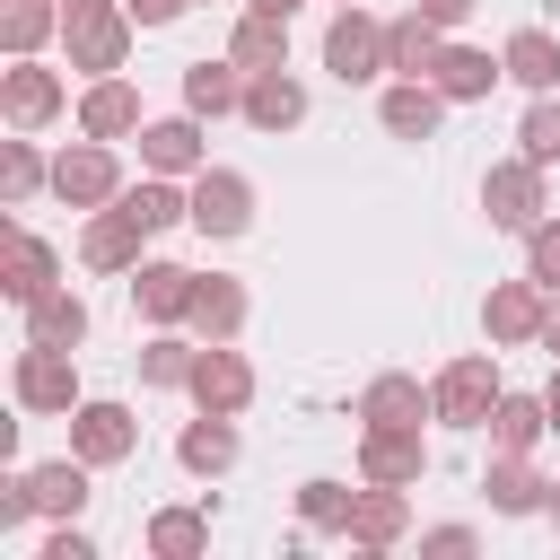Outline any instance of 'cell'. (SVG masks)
<instances>
[{
    "instance_id": "6da1fadb",
    "label": "cell",
    "mask_w": 560,
    "mask_h": 560,
    "mask_svg": "<svg viewBox=\"0 0 560 560\" xmlns=\"http://www.w3.org/2000/svg\"><path fill=\"white\" fill-rule=\"evenodd\" d=\"M368 61H376V26L368 18H341L332 26V70L341 79H368Z\"/></svg>"
},
{
    "instance_id": "7a4b0ae2",
    "label": "cell",
    "mask_w": 560,
    "mask_h": 560,
    "mask_svg": "<svg viewBox=\"0 0 560 560\" xmlns=\"http://www.w3.org/2000/svg\"><path fill=\"white\" fill-rule=\"evenodd\" d=\"M192 219H201V228H219V236H228V228H245V184H228V175H219V184H201V210H192Z\"/></svg>"
},
{
    "instance_id": "3957f363",
    "label": "cell",
    "mask_w": 560,
    "mask_h": 560,
    "mask_svg": "<svg viewBox=\"0 0 560 560\" xmlns=\"http://www.w3.org/2000/svg\"><path fill=\"white\" fill-rule=\"evenodd\" d=\"M385 122H394V131H429V122H438V96H429V88H394V96H385Z\"/></svg>"
},
{
    "instance_id": "277c9868",
    "label": "cell",
    "mask_w": 560,
    "mask_h": 560,
    "mask_svg": "<svg viewBox=\"0 0 560 560\" xmlns=\"http://www.w3.org/2000/svg\"><path fill=\"white\" fill-rule=\"evenodd\" d=\"M508 70H516V79H534V88H542V79H551V70H560V52H551V44H542V35H516V44H508Z\"/></svg>"
},
{
    "instance_id": "5b68a950",
    "label": "cell",
    "mask_w": 560,
    "mask_h": 560,
    "mask_svg": "<svg viewBox=\"0 0 560 560\" xmlns=\"http://www.w3.org/2000/svg\"><path fill=\"white\" fill-rule=\"evenodd\" d=\"M490 201H499L490 219H508V228H525V219H534V184H525V175H490Z\"/></svg>"
},
{
    "instance_id": "8992f818",
    "label": "cell",
    "mask_w": 560,
    "mask_h": 560,
    "mask_svg": "<svg viewBox=\"0 0 560 560\" xmlns=\"http://www.w3.org/2000/svg\"><path fill=\"white\" fill-rule=\"evenodd\" d=\"M131 228H149V219H140V210H122V219H105V228L88 236V254H96V262H122V245H131Z\"/></svg>"
},
{
    "instance_id": "52a82bcc",
    "label": "cell",
    "mask_w": 560,
    "mask_h": 560,
    "mask_svg": "<svg viewBox=\"0 0 560 560\" xmlns=\"http://www.w3.org/2000/svg\"><path fill=\"white\" fill-rule=\"evenodd\" d=\"M446 88H455V96L490 88V61H481V52H446Z\"/></svg>"
},
{
    "instance_id": "ba28073f",
    "label": "cell",
    "mask_w": 560,
    "mask_h": 560,
    "mask_svg": "<svg viewBox=\"0 0 560 560\" xmlns=\"http://www.w3.org/2000/svg\"><path fill=\"white\" fill-rule=\"evenodd\" d=\"M61 192H105V158H61Z\"/></svg>"
},
{
    "instance_id": "9c48e42d",
    "label": "cell",
    "mask_w": 560,
    "mask_h": 560,
    "mask_svg": "<svg viewBox=\"0 0 560 560\" xmlns=\"http://www.w3.org/2000/svg\"><path fill=\"white\" fill-rule=\"evenodd\" d=\"M254 114H262V122H298V88H280V79L254 88Z\"/></svg>"
},
{
    "instance_id": "30bf717a",
    "label": "cell",
    "mask_w": 560,
    "mask_h": 560,
    "mask_svg": "<svg viewBox=\"0 0 560 560\" xmlns=\"http://www.w3.org/2000/svg\"><path fill=\"white\" fill-rule=\"evenodd\" d=\"M149 158H158V166H184V158H192V131H184V122L149 131Z\"/></svg>"
},
{
    "instance_id": "8fae6325",
    "label": "cell",
    "mask_w": 560,
    "mask_h": 560,
    "mask_svg": "<svg viewBox=\"0 0 560 560\" xmlns=\"http://www.w3.org/2000/svg\"><path fill=\"white\" fill-rule=\"evenodd\" d=\"M140 298L166 315V306H184V271H140Z\"/></svg>"
},
{
    "instance_id": "7c38bea8",
    "label": "cell",
    "mask_w": 560,
    "mask_h": 560,
    "mask_svg": "<svg viewBox=\"0 0 560 560\" xmlns=\"http://www.w3.org/2000/svg\"><path fill=\"white\" fill-rule=\"evenodd\" d=\"M201 394H210V402H236V394H245V376H236L228 359H201Z\"/></svg>"
},
{
    "instance_id": "4fadbf2b",
    "label": "cell",
    "mask_w": 560,
    "mask_h": 560,
    "mask_svg": "<svg viewBox=\"0 0 560 560\" xmlns=\"http://www.w3.org/2000/svg\"><path fill=\"white\" fill-rule=\"evenodd\" d=\"M26 490H35L44 508H70V499H79V472H61V464H52V472H35Z\"/></svg>"
},
{
    "instance_id": "5bb4252c",
    "label": "cell",
    "mask_w": 560,
    "mask_h": 560,
    "mask_svg": "<svg viewBox=\"0 0 560 560\" xmlns=\"http://www.w3.org/2000/svg\"><path fill=\"white\" fill-rule=\"evenodd\" d=\"M26 394H35V402H61V394H70V376H61L52 359H35V368H26Z\"/></svg>"
},
{
    "instance_id": "9a60e30c",
    "label": "cell",
    "mask_w": 560,
    "mask_h": 560,
    "mask_svg": "<svg viewBox=\"0 0 560 560\" xmlns=\"http://www.w3.org/2000/svg\"><path fill=\"white\" fill-rule=\"evenodd\" d=\"M122 446V411H88V455H114Z\"/></svg>"
},
{
    "instance_id": "2e32d148",
    "label": "cell",
    "mask_w": 560,
    "mask_h": 560,
    "mask_svg": "<svg viewBox=\"0 0 560 560\" xmlns=\"http://www.w3.org/2000/svg\"><path fill=\"white\" fill-rule=\"evenodd\" d=\"M88 122H96V131H114V122H131V96H122V88H105V96L88 105Z\"/></svg>"
},
{
    "instance_id": "e0dca14e",
    "label": "cell",
    "mask_w": 560,
    "mask_h": 560,
    "mask_svg": "<svg viewBox=\"0 0 560 560\" xmlns=\"http://www.w3.org/2000/svg\"><path fill=\"white\" fill-rule=\"evenodd\" d=\"M35 332H44V341H79V306H44Z\"/></svg>"
},
{
    "instance_id": "ac0fdd59",
    "label": "cell",
    "mask_w": 560,
    "mask_h": 560,
    "mask_svg": "<svg viewBox=\"0 0 560 560\" xmlns=\"http://www.w3.org/2000/svg\"><path fill=\"white\" fill-rule=\"evenodd\" d=\"M184 455H192V464H228V429H192Z\"/></svg>"
},
{
    "instance_id": "d6986e66",
    "label": "cell",
    "mask_w": 560,
    "mask_h": 560,
    "mask_svg": "<svg viewBox=\"0 0 560 560\" xmlns=\"http://www.w3.org/2000/svg\"><path fill=\"white\" fill-rule=\"evenodd\" d=\"M236 52H245V61H271V52H280V35H271V18H262V26H245V35H236Z\"/></svg>"
},
{
    "instance_id": "ffe728a7",
    "label": "cell",
    "mask_w": 560,
    "mask_h": 560,
    "mask_svg": "<svg viewBox=\"0 0 560 560\" xmlns=\"http://www.w3.org/2000/svg\"><path fill=\"white\" fill-rule=\"evenodd\" d=\"M9 96H18V114H44V105H52V79H35V70H26Z\"/></svg>"
},
{
    "instance_id": "44dd1931",
    "label": "cell",
    "mask_w": 560,
    "mask_h": 560,
    "mask_svg": "<svg viewBox=\"0 0 560 560\" xmlns=\"http://www.w3.org/2000/svg\"><path fill=\"white\" fill-rule=\"evenodd\" d=\"M446 402L472 411V402H481V368H455V376H446Z\"/></svg>"
},
{
    "instance_id": "7402d4cb",
    "label": "cell",
    "mask_w": 560,
    "mask_h": 560,
    "mask_svg": "<svg viewBox=\"0 0 560 560\" xmlns=\"http://www.w3.org/2000/svg\"><path fill=\"white\" fill-rule=\"evenodd\" d=\"M525 149L551 158V149H560V114H534V122H525Z\"/></svg>"
},
{
    "instance_id": "603a6c76",
    "label": "cell",
    "mask_w": 560,
    "mask_h": 560,
    "mask_svg": "<svg viewBox=\"0 0 560 560\" xmlns=\"http://www.w3.org/2000/svg\"><path fill=\"white\" fill-rule=\"evenodd\" d=\"M394 61H429V26H394Z\"/></svg>"
},
{
    "instance_id": "cb8c5ba5",
    "label": "cell",
    "mask_w": 560,
    "mask_h": 560,
    "mask_svg": "<svg viewBox=\"0 0 560 560\" xmlns=\"http://www.w3.org/2000/svg\"><path fill=\"white\" fill-rule=\"evenodd\" d=\"M131 210H140V219H149V228H166V219H175V192H158V184H149V192H140V201H131Z\"/></svg>"
},
{
    "instance_id": "d4e9b609",
    "label": "cell",
    "mask_w": 560,
    "mask_h": 560,
    "mask_svg": "<svg viewBox=\"0 0 560 560\" xmlns=\"http://www.w3.org/2000/svg\"><path fill=\"white\" fill-rule=\"evenodd\" d=\"M464 9H472V0H429V18H464Z\"/></svg>"
},
{
    "instance_id": "484cf974",
    "label": "cell",
    "mask_w": 560,
    "mask_h": 560,
    "mask_svg": "<svg viewBox=\"0 0 560 560\" xmlns=\"http://www.w3.org/2000/svg\"><path fill=\"white\" fill-rule=\"evenodd\" d=\"M254 9H262V18H289V9H298V0H254Z\"/></svg>"
}]
</instances>
